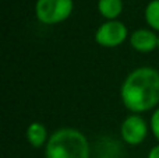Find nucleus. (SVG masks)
Listing matches in <instances>:
<instances>
[{
    "instance_id": "nucleus-1",
    "label": "nucleus",
    "mask_w": 159,
    "mask_h": 158,
    "mask_svg": "<svg viewBox=\"0 0 159 158\" xmlns=\"http://www.w3.org/2000/svg\"><path fill=\"white\" fill-rule=\"evenodd\" d=\"M123 105L134 114L151 111L159 104V72L152 67L133 70L121 84Z\"/></svg>"
},
{
    "instance_id": "nucleus-2",
    "label": "nucleus",
    "mask_w": 159,
    "mask_h": 158,
    "mask_svg": "<svg viewBox=\"0 0 159 158\" xmlns=\"http://www.w3.org/2000/svg\"><path fill=\"white\" fill-rule=\"evenodd\" d=\"M89 143L77 129L61 128L49 137L45 158H89Z\"/></svg>"
},
{
    "instance_id": "nucleus-3",
    "label": "nucleus",
    "mask_w": 159,
    "mask_h": 158,
    "mask_svg": "<svg viewBox=\"0 0 159 158\" xmlns=\"http://www.w3.org/2000/svg\"><path fill=\"white\" fill-rule=\"evenodd\" d=\"M73 0H38L35 4L36 18L46 25L63 22L71 16Z\"/></svg>"
},
{
    "instance_id": "nucleus-4",
    "label": "nucleus",
    "mask_w": 159,
    "mask_h": 158,
    "mask_svg": "<svg viewBox=\"0 0 159 158\" xmlns=\"http://www.w3.org/2000/svg\"><path fill=\"white\" fill-rule=\"evenodd\" d=\"M129 36L127 27L119 20L106 21L95 32V42L103 48H116L120 46Z\"/></svg>"
},
{
    "instance_id": "nucleus-5",
    "label": "nucleus",
    "mask_w": 159,
    "mask_h": 158,
    "mask_svg": "<svg viewBox=\"0 0 159 158\" xmlns=\"http://www.w3.org/2000/svg\"><path fill=\"white\" fill-rule=\"evenodd\" d=\"M148 133V126L143 116L133 114L123 120L120 128V134L124 143L129 146H138L145 140Z\"/></svg>"
},
{
    "instance_id": "nucleus-6",
    "label": "nucleus",
    "mask_w": 159,
    "mask_h": 158,
    "mask_svg": "<svg viewBox=\"0 0 159 158\" xmlns=\"http://www.w3.org/2000/svg\"><path fill=\"white\" fill-rule=\"evenodd\" d=\"M159 36L151 30H145V28H140V30L134 31L130 35V45L133 49L141 53H148L152 52L158 48Z\"/></svg>"
},
{
    "instance_id": "nucleus-7",
    "label": "nucleus",
    "mask_w": 159,
    "mask_h": 158,
    "mask_svg": "<svg viewBox=\"0 0 159 158\" xmlns=\"http://www.w3.org/2000/svg\"><path fill=\"white\" fill-rule=\"evenodd\" d=\"M27 139L32 147L41 148L45 143H48V130L41 122H34L27 129Z\"/></svg>"
},
{
    "instance_id": "nucleus-8",
    "label": "nucleus",
    "mask_w": 159,
    "mask_h": 158,
    "mask_svg": "<svg viewBox=\"0 0 159 158\" xmlns=\"http://www.w3.org/2000/svg\"><path fill=\"white\" fill-rule=\"evenodd\" d=\"M98 11L107 21L116 20L123 11V2L121 0H99Z\"/></svg>"
},
{
    "instance_id": "nucleus-9",
    "label": "nucleus",
    "mask_w": 159,
    "mask_h": 158,
    "mask_svg": "<svg viewBox=\"0 0 159 158\" xmlns=\"http://www.w3.org/2000/svg\"><path fill=\"white\" fill-rule=\"evenodd\" d=\"M145 21L152 30L159 31V0H152L145 7Z\"/></svg>"
},
{
    "instance_id": "nucleus-10",
    "label": "nucleus",
    "mask_w": 159,
    "mask_h": 158,
    "mask_svg": "<svg viewBox=\"0 0 159 158\" xmlns=\"http://www.w3.org/2000/svg\"><path fill=\"white\" fill-rule=\"evenodd\" d=\"M151 130L152 134L155 136V139L159 142V108L155 109V112L151 116Z\"/></svg>"
},
{
    "instance_id": "nucleus-11",
    "label": "nucleus",
    "mask_w": 159,
    "mask_h": 158,
    "mask_svg": "<svg viewBox=\"0 0 159 158\" xmlns=\"http://www.w3.org/2000/svg\"><path fill=\"white\" fill-rule=\"evenodd\" d=\"M148 158H159V144L152 147L148 153Z\"/></svg>"
},
{
    "instance_id": "nucleus-12",
    "label": "nucleus",
    "mask_w": 159,
    "mask_h": 158,
    "mask_svg": "<svg viewBox=\"0 0 159 158\" xmlns=\"http://www.w3.org/2000/svg\"><path fill=\"white\" fill-rule=\"evenodd\" d=\"M158 49H159V42H158Z\"/></svg>"
}]
</instances>
